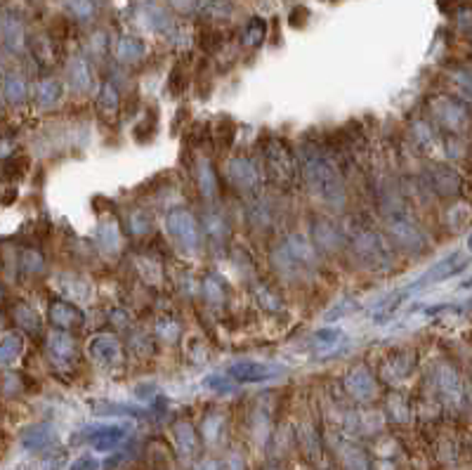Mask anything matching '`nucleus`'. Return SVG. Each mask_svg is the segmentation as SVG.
<instances>
[{"label":"nucleus","instance_id":"f03ea898","mask_svg":"<svg viewBox=\"0 0 472 470\" xmlns=\"http://www.w3.org/2000/svg\"><path fill=\"white\" fill-rule=\"evenodd\" d=\"M85 435L97 449H109L123 440L125 431L123 428H116V426H104V428H92V431H87Z\"/></svg>","mask_w":472,"mask_h":470},{"label":"nucleus","instance_id":"f257e3e1","mask_svg":"<svg viewBox=\"0 0 472 470\" xmlns=\"http://www.w3.org/2000/svg\"><path fill=\"white\" fill-rule=\"evenodd\" d=\"M227 376H232L236 383H260V381H267V378L279 376V369L267 366V364H258V361H239V364L229 366Z\"/></svg>","mask_w":472,"mask_h":470},{"label":"nucleus","instance_id":"0eeeda50","mask_svg":"<svg viewBox=\"0 0 472 470\" xmlns=\"http://www.w3.org/2000/svg\"><path fill=\"white\" fill-rule=\"evenodd\" d=\"M71 470H97V461H94L92 456H83V459L76 461V466Z\"/></svg>","mask_w":472,"mask_h":470},{"label":"nucleus","instance_id":"6e6552de","mask_svg":"<svg viewBox=\"0 0 472 470\" xmlns=\"http://www.w3.org/2000/svg\"><path fill=\"white\" fill-rule=\"evenodd\" d=\"M175 3H178L180 8H187V5H189V3H194V0H175Z\"/></svg>","mask_w":472,"mask_h":470},{"label":"nucleus","instance_id":"423d86ee","mask_svg":"<svg viewBox=\"0 0 472 470\" xmlns=\"http://www.w3.org/2000/svg\"><path fill=\"white\" fill-rule=\"evenodd\" d=\"M262 36H265V24H262L260 19H253V24L246 29V43L258 45L262 40Z\"/></svg>","mask_w":472,"mask_h":470},{"label":"nucleus","instance_id":"20e7f679","mask_svg":"<svg viewBox=\"0 0 472 470\" xmlns=\"http://www.w3.org/2000/svg\"><path fill=\"white\" fill-rule=\"evenodd\" d=\"M45 435H50V428L47 426H38L33 428V431H29L24 435V445L29 449H38V447H45L47 442H50V438H45Z\"/></svg>","mask_w":472,"mask_h":470},{"label":"nucleus","instance_id":"39448f33","mask_svg":"<svg viewBox=\"0 0 472 470\" xmlns=\"http://www.w3.org/2000/svg\"><path fill=\"white\" fill-rule=\"evenodd\" d=\"M17 352H19V338L8 335V338L0 343V364H8V361H12L17 357Z\"/></svg>","mask_w":472,"mask_h":470},{"label":"nucleus","instance_id":"7ed1b4c3","mask_svg":"<svg viewBox=\"0 0 472 470\" xmlns=\"http://www.w3.org/2000/svg\"><path fill=\"white\" fill-rule=\"evenodd\" d=\"M116 352H118V347H116V343H113V338H106V335H102V338H94L92 340V354L97 359L106 361V364L113 361Z\"/></svg>","mask_w":472,"mask_h":470}]
</instances>
